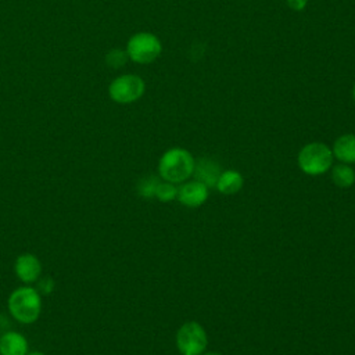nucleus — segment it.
I'll return each instance as SVG.
<instances>
[{
  "mask_svg": "<svg viewBox=\"0 0 355 355\" xmlns=\"http://www.w3.org/2000/svg\"><path fill=\"white\" fill-rule=\"evenodd\" d=\"M196 159L191 153L182 147L166 150L158 161V173L162 180L173 184L183 183L193 176Z\"/></svg>",
  "mask_w": 355,
  "mask_h": 355,
  "instance_id": "1",
  "label": "nucleus"
},
{
  "mask_svg": "<svg viewBox=\"0 0 355 355\" xmlns=\"http://www.w3.org/2000/svg\"><path fill=\"white\" fill-rule=\"evenodd\" d=\"M7 308L11 316L19 323H33L39 319L42 312V295L37 288L29 284L18 287L10 294Z\"/></svg>",
  "mask_w": 355,
  "mask_h": 355,
  "instance_id": "2",
  "label": "nucleus"
},
{
  "mask_svg": "<svg viewBox=\"0 0 355 355\" xmlns=\"http://www.w3.org/2000/svg\"><path fill=\"white\" fill-rule=\"evenodd\" d=\"M331 148L322 141H312L305 144L297 155L298 168L309 176H320L326 173L333 165Z\"/></svg>",
  "mask_w": 355,
  "mask_h": 355,
  "instance_id": "3",
  "label": "nucleus"
},
{
  "mask_svg": "<svg viewBox=\"0 0 355 355\" xmlns=\"http://www.w3.org/2000/svg\"><path fill=\"white\" fill-rule=\"evenodd\" d=\"M125 50L133 62L151 64L161 55L162 44L154 33L137 32L129 37Z\"/></svg>",
  "mask_w": 355,
  "mask_h": 355,
  "instance_id": "4",
  "label": "nucleus"
},
{
  "mask_svg": "<svg viewBox=\"0 0 355 355\" xmlns=\"http://www.w3.org/2000/svg\"><path fill=\"white\" fill-rule=\"evenodd\" d=\"M175 341L180 355H201L207 349L208 336L198 322L190 320L178 329Z\"/></svg>",
  "mask_w": 355,
  "mask_h": 355,
  "instance_id": "5",
  "label": "nucleus"
},
{
  "mask_svg": "<svg viewBox=\"0 0 355 355\" xmlns=\"http://www.w3.org/2000/svg\"><path fill=\"white\" fill-rule=\"evenodd\" d=\"M146 90L144 80L135 73L116 76L108 86V96L118 104H132L137 101Z\"/></svg>",
  "mask_w": 355,
  "mask_h": 355,
  "instance_id": "6",
  "label": "nucleus"
},
{
  "mask_svg": "<svg viewBox=\"0 0 355 355\" xmlns=\"http://www.w3.org/2000/svg\"><path fill=\"white\" fill-rule=\"evenodd\" d=\"M208 187L198 180H186L178 186L176 200L187 208H198L208 198Z\"/></svg>",
  "mask_w": 355,
  "mask_h": 355,
  "instance_id": "7",
  "label": "nucleus"
},
{
  "mask_svg": "<svg viewBox=\"0 0 355 355\" xmlns=\"http://www.w3.org/2000/svg\"><path fill=\"white\" fill-rule=\"evenodd\" d=\"M14 272L22 283L32 284L39 279L42 273V263L39 258L33 254H29V252L21 254L15 259Z\"/></svg>",
  "mask_w": 355,
  "mask_h": 355,
  "instance_id": "8",
  "label": "nucleus"
},
{
  "mask_svg": "<svg viewBox=\"0 0 355 355\" xmlns=\"http://www.w3.org/2000/svg\"><path fill=\"white\" fill-rule=\"evenodd\" d=\"M220 172H222L220 165L215 159L205 157L196 161L193 176L196 180H198L200 183L211 189V187H215Z\"/></svg>",
  "mask_w": 355,
  "mask_h": 355,
  "instance_id": "9",
  "label": "nucleus"
},
{
  "mask_svg": "<svg viewBox=\"0 0 355 355\" xmlns=\"http://www.w3.org/2000/svg\"><path fill=\"white\" fill-rule=\"evenodd\" d=\"M333 157L338 159V162L352 165L355 164V135L345 133L337 137L331 147Z\"/></svg>",
  "mask_w": 355,
  "mask_h": 355,
  "instance_id": "10",
  "label": "nucleus"
},
{
  "mask_svg": "<svg viewBox=\"0 0 355 355\" xmlns=\"http://www.w3.org/2000/svg\"><path fill=\"white\" fill-rule=\"evenodd\" d=\"M28 349L25 336L18 331H7L0 337V355H26Z\"/></svg>",
  "mask_w": 355,
  "mask_h": 355,
  "instance_id": "11",
  "label": "nucleus"
},
{
  "mask_svg": "<svg viewBox=\"0 0 355 355\" xmlns=\"http://www.w3.org/2000/svg\"><path fill=\"white\" fill-rule=\"evenodd\" d=\"M243 184H244L243 175L236 169H227L220 172L215 187L223 196H233L243 189Z\"/></svg>",
  "mask_w": 355,
  "mask_h": 355,
  "instance_id": "12",
  "label": "nucleus"
},
{
  "mask_svg": "<svg viewBox=\"0 0 355 355\" xmlns=\"http://www.w3.org/2000/svg\"><path fill=\"white\" fill-rule=\"evenodd\" d=\"M331 180L337 187H351L355 183V171L351 165L340 162L331 168Z\"/></svg>",
  "mask_w": 355,
  "mask_h": 355,
  "instance_id": "13",
  "label": "nucleus"
},
{
  "mask_svg": "<svg viewBox=\"0 0 355 355\" xmlns=\"http://www.w3.org/2000/svg\"><path fill=\"white\" fill-rule=\"evenodd\" d=\"M176 194H178V186L176 184H173L171 182L159 180V183L157 184L154 197L157 200H159L161 202H169V201L176 198Z\"/></svg>",
  "mask_w": 355,
  "mask_h": 355,
  "instance_id": "14",
  "label": "nucleus"
},
{
  "mask_svg": "<svg viewBox=\"0 0 355 355\" xmlns=\"http://www.w3.org/2000/svg\"><path fill=\"white\" fill-rule=\"evenodd\" d=\"M129 60L126 50L122 49H112L105 54V64L110 68H121L126 64V61Z\"/></svg>",
  "mask_w": 355,
  "mask_h": 355,
  "instance_id": "15",
  "label": "nucleus"
},
{
  "mask_svg": "<svg viewBox=\"0 0 355 355\" xmlns=\"http://www.w3.org/2000/svg\"><path fill=\"white\" fill-rule=\"evenodd\" d=\"M158 183H159V179H157L155 176H147L139 182L137 191L141 197L151 198L155 194V189H157Z\"/></svg>",
  "mask_w": 355,
  "mask_h": 355,
  "instance_id": "16",
  "label": "nucleus"
},
{
  "mask_svg": "<svg viewBox=\"0 0 355 355\" xmlns=\"http://www.w3.org/2000/svg\"><path fill=\"white\" fill-rule=\"evenodd\" d=\"M286 3L293 11H302L306 7L308 0H286Z\"/></svg>",
  "mask_w": 355,
  "mask_h": 355,
  "instance_id": "17",
  "label": "nucleus"
},
{
  "mask_svg": "<svg viewBox=\"0 0 355 355\" xmlns=\"http://www.w3.org/2000/svg\"><path fill=\"white\" fill-rule=\"evenodd\" d=\"M201 355H223V354H220L218 351H204Z\"/></svg>",
  "mask_w": 355,
  "mask_h": 355,
  "instance_id": "18",
  "label": "nucleus"
},
{
  "mask_svg": "<svg viewBox=\"0 0 355 355\" xmlns=\"http://www.w3.org/2000/svg\"><path fill=\"white\" fill-rule=\"evenodd\" d=\"M26 355H46V354H43V352H39V351H33V352H28Z\"/></svg>",
  "mask_w": 355,
  "mask_h": 355,
  "instance_id": "19",
  "label": "nucleus"
},
{
  "mask_svg": "<svg viewBox=\"0 0 355 355\" xmlns=\"http://www.w3.org/2000/svg\"><path fill=\"white\" fill-rule=\"evenodd\" d=\"M352 100H354V103H355V85H354V87H352Z\"/></svg>",
  "mask_w": 355,
  "mask_h": 355,
  "instance_id": "20",
  "label": "nucleus"
}]
</instances>
